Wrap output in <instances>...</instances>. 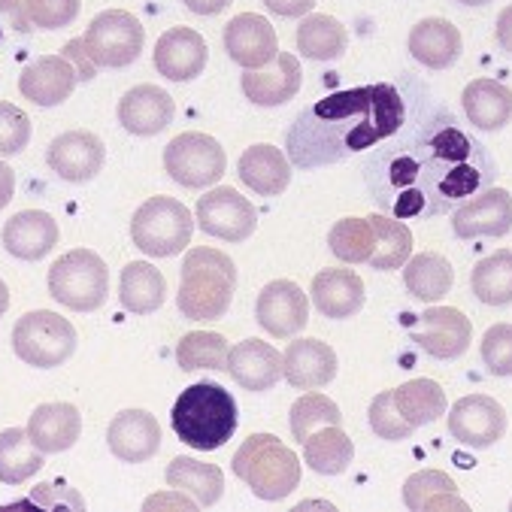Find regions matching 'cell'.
<instances>
[{
    "label": "cell",
    "mask_w": 512,
    "mask_h": 512,
    "mask_svg": "<svg viewBox=\"0 0 512 512\" xmlns=\"http://www.w3.org/2000/svg\"><path fill=\"white\" fill-rule=\"evenodd\" d=\"M452 231L461 240L473 237H506L512 231V194L506 188H488L467 200L452 216Z\"/></svg>",
    "instance_id": "obj_16"
},
{
    "label": "cell",
    "mask_w": 512,
    "mask_h": 512,
    "mask_svg": "<svg viewBox=\"0 0 512 512\" xmlns=\"http://www.w3.org/2000/svg\"><path fill=\"white\" fill-rule=\"evenodd\" d=\"M228 340L213 331H191L176 343V361L182 370H225Z\"/></svg>",
    "instance_id": "obj_39"
},
{
    "label": "cell",
    "mask_w": 512,
    "mask_h": 512,
    "mask_svg": "<svg viewBox=\"0 0 512 512\" xmlns=\"http://www.w3.org/2000/svg\"><path fill=\"white\" fill-rule=\"evenodd\" d=\"M240 179L261 197H276L291 182V161L270 143H255L240 158Z\"/></svg>",
    "instance_id": "obj_29"
},
{
    "label": "cell",
    "mask_w": 512,
    "mask_h": 512,
    "mask_svg": "<svg viewBox=\"0 0 512 512\" xmlns=\"http://www.w3.org/2000/svg\"><path fill=\"white\" fill-rule=\"evenodd\" d=\"M194 16H219L231 7V0H182Z\"/></svg>",
    "instance_id": "obj_53"
},
{
    "label": "cell",
    "mask_w": 512,
    "mask_h": 512,
    "mask_svg": "<svg viewBox=\"0 0 512 512\" xmlns=\"http://www.w3.org/2000/svg\"><path fill=\"white\" fill-rule=\"evenodd\" d=\"M164 170L170 173L173 182L185 188H207L225 176L228 155L216 137L200 134V131H185L167 143Z\"/></svg>",
    "instance_id": "obj_8"
},
{
    "label": "cell",
    "mask_w": 512,
    "mask_h": 512,
    "mask_svg": "<svg viewBox=\"0 0 512 512\" xmlns=\"http://www.w3.org/2000/svg\"><path fill=\"white\" fill-rule=\"evenodd\" d=\"M0 13H4V19L13 25V31L19 34H31L37 31L28 19V0H0Z\"/></svg>",
    "instance_id": "obj_48"
},
{
    "label": "cell",
    "mask_w": 512,
    "mask_h": 512,
    "mask_svg": "<svg viewBox=\"0 0 512 512\" xmlns=\"http://www.w3.org/2000/svg\"><path fill=\"white\" fill-rule=\"evenodd\" d=\"M194 234L191 210L176 197H149L131 219V240L149 258L179 255Z\"/></svg>",
    "instance_id": "obj_6"
},
{
    "label": "cell",
    "mask_w": 512,
    "mask_h": 512,
    "mask_svg": "<svg viewBox=\"0 0 512 512\" xmlns=\"http://www.w3.org/2000/svg\"><path fill=\"white\" fill-rule=\"evenodd\" d=\"M470 288L476 300L485 306H509L512 303V249L491 252L470 273Z\"/></svg>",
    "instance_id": "obj_38"
},
{
    "label": "cell",
    "mask_w": 512,
    "mask_h": 512,
    "mask_svg": "<svg viewBox=\"0 0 512 512\" xmlns=\"http://www.w3.org/2000/svg\"><path fill=\"white\" fill-rule=\"evenodd\" d=\"M461 104L476 131H500L512 122V88L497 79H473L461 94Z\"/></svg>",
    "instance_id": "obj_28"
},
{
    "label": "cell",
    "mask_w": 512,
    "mask_h": 512,
    "mask_svg": "<svg viewBox=\"0 0 512 512\" xmlns=\"http://www.w3.org/2000/svg\"><path fill=\"white\" fill-rule=\"evenodd\" d=\"M231 467L255 497L270 503L285 500L300 485V458L273 434H252L243 440Z\"/></svg>",
    "instance_id": "obj_4"
},
{
    "label": "cell",
    "mask_w": 512,
    "mask_h": 512,
    "mask_svg": "<svg viewBox=\"0 0 512 512\" xmlns=\"http://www.w3.org/2000/svg\"><path fill=\"white\" fill-rule=\"evenodd\" d=\"M282 376L300 391L325 388L337 376V352L325 340H294L282 355Z\"/></svg>",
    "instance_id": "obj_19"
},
{
    "label": "cell",
    "mask_w": 512,
    "mask_h": 512,
    "mask_svg": "<svg viewBox=\"0 0 512 512\" xmlns=\"http://www.w3.org/2000/svg\"><path fill=\"white\" fill-rule=\"evenodd\" d=\"M394 406L413 428L434 425L449 413L446 391L434 379H409L400 388H394Z\"/></svg>",
    "instance_id": "obj_33"
},
{
    "label": "cell",
    "mask_w": 512,
    "mask_h": 512,
    "mask_svg": "<svg viewBox=\"0 0 512 512\" xmlns=\"http://www.w3.org/2000/svg\"><path fill=\"white\" fill-rule=\"evenodd\" d=\"M237 288V267L219 249H191L182 261L176 306L191 322H213L231 310Z\"/></svg>",
    "instance_id": "obj_3"
},
{
    "label": "cell",
    "mask_w": 512,
    "mask_h": 512,
    "mask_svg": "<svg viewBox=\"0 0 512 512\" xmlns=\"http://www.w3.org/2000/svg\"><path fill=\"white\" fill-rule=\"evenodd\" d=\"M494 40L500 43V49H503V52H509V55H512V4H509V7H503V10H500V16H497Z\"/></svg>",
    "instance_id": "obj_52"
},
{
    "label": "cell",
    "mask_w": 512,
    "mask_h": 512,
    "mask_svg": "<svg viewBox=\"0 0 512 512\" xmlns=\"http://www.w3.org/2000/svg\"><path fill=\"white\" fill-rule=\"evenodd\" d=\"M346 46H349V34L334 16L310 13L300 19L297 52L306 55L310 61H337V58H343Z\"/></svg>",
    "instance_id": "obj_34"
},
{
    "label": "cell",
    "mask_w": 512,
    "mask_h": 512,
    "mask_svg": "<svg viewBox=\"0 0 512 512\" xmlns=\"http://www.w3.org/2000/svg\"><path fill=\"white\" fill-rule=\"evenodd\" d=\"M367 219L376 234V246L367 261L373 270H397L413 258V231H409L400 219L379 216V213H373Z\"/></svg>",
    "instance_id": "obj_37"
},
{
    "label": "cell",
    "mask_w": 512,
    "mask_h": 512,
    "mask_svg": "<svg viewBox=\"0 0 512 512\" xmlns=\"http://www.w3.org/2000/svg\"><path fill=\"white\" fill-rule=\"evenodd\" d=\"M264 7L282 19H303V16H310L316 0H264Z\"/></svg>",
    "instance_id": "obj_49"
},
{
    "label": "cell",
    "mask_w": 512,
    "mask_h": 512,
    "mask_svg": "<svg viewBox=\"0 0 512 512\" xmlns=\"http://www.w3.org/2000/svg\"><path fill=\"white\" fill-rule=\"evenodd\" d=\"M403 122L406 100L388 82L334 91L297 116L288 131V152L297 167L343 161L352 152L394 137Z\"/></svg>",
    "instance_id": "obj_1"
},
{
    "label": "cell",
    "mask_w": 512,
    "mask_h": 512,
    "mask_svg": "<svg viewBox=\"0 0 512 512\" xmlns=\"http://www.w3.org/2000/svg\"><path fill=\"white\" fill-rule=\"evenodd\" d=\"M370 428L379 440H409L413 437V425H409L403 416H400V409L394 406V388L391 391H379L373 400H370Z\"/></svg>",
    "instance_id": "obj_42"
},
{
    "label": "cell",
    "mask_w": 512,
    "mask_h": 512,
    "mask_svg": "<svg viewBox=\"0 0 512 512\" xmlns=\"http://www.w3.org/2000/svg\"><path fill=\"white\" fill-rule=\"evenodd\" d=\"M164 297H167V279H164V273L155 264H149V261H131L122 270L119 300H122V306H125L128 313L149 316V313L161 310Z\"/></svg>",
    "instance_id": "obj_30"
},
{
    "label": "cell",
    "mask_w": 512,
    "mask_h": 512,
    "mask_svg": "<svg viewBox=\"0 0 512 512\" xmlns=\"http://www.w3.org/2000/svg\"><path fill=\"white\" fill-rule=\"evenodd\" d=\"M58 222L40 210H22L4 225V246L13 258L40 261L58 246Z\"/></svg>",
    "instance_id": "obj_25"
},
{
    "label": "cell",
    "mask_w": 512,
    "mask_h": 512,
    "mask_svg": "<svg viewBox=\"0 0 512 512\" xmlns=\"http://www.w3.org/2000/svg\"><path fill=\"white\" fill-rule=\"evenodd\" d=\"M464 40L449 19H422L409 31V55L428 70H446L461 58Z\"/></svg>",
    "instance_id": "obj_27"
},
{
    "label": "cell",
    "mask_w": 512,
    "mask_h": 512,
    "mask_svg": "<svg viewBox=\"0 0 512 512\" xmlns=\"http://www.w3.org/2000/svg\"><path fill=\"white\" fill-rule=\"evenodd\" d=\"M82 40L97 67H128L143 52L146 28L128 10H104L91 19Z\"/></svg>",
    "instance_id": "obj_9"
},
{
    "label": "cell",
    "mask_w": 512,
    "mask_h": 512,
    "mask_svg": "<svg viewBox=\"0 0 512 512\" xmlns=\"http://www.w3.org/2000/svg\"><path fill=\"white\" fill-rule=\"evenodd\" d=\"M313 303L328 319H352L364 306V279L343 267L322 270L313 279Z\"/></svg>",
    "instance_id": "obj_26"
},
{
    "label": "cell",
    "mask_w": 512,
    "mask_h": 512,
    "mask_svg": "<svg viewBox=\"0 0 512 512\" xmlns=\"http://www.w3.org/2000/svg\"><path fill=\"white\" fill-rule=\"evenodd\" d=\"M110 452L125 464H143L161 449V425L146 409H122L107 428Z\"/></svg>",
    "instance_id": "obj_18"
},
{
    "label": "cell",
    "mask_w": 512,
    "mask_h": 512,
    "mask_svg": "<svg viewBox=\"0 0 512 512\" xmlns=\"http://www.w3.org/2000/svg\"><path fill=\"white\" fill-rule=\"evenodd\" d=\"M409 340L437 361H455L470 349L473 325L461 310L431 306L428 313L419 316V325L409 328Z\"/></svg>",
    "instance_id": "obj_11"
},
{
    "label": "cell",
    "mask_w": 512,
    "mask_h": 512,
    "mask_svg": "<svg viewBox=\"0 0 512 512\" xmlns=\"http://www.w3.org/2000/svg\"><path fill=\"white\" fill-rule=\"evenodd\" d=\"M82 434V416L73 403H40L31 422H28V437L43 455H58L67 452Z\"/></svg>",
    "instance_id": "obj_24"
},
{
    "label": "cell",
    "mask_w": 512,
    "mask_h": 512,
    "mask_svg": "<svg viewBox=\"0 0 512 512\" xmlns=\"http://www.w3.org/2000/svg\"><path fill=\"white\" fill-rule=\"evenodd\" d=\"M225 370L246 391H270L282 379V352L264 340H243L228 352Z\"/></svg>",
    "instance_id": "obj_23"
},
{
    "label": "cell",
    "mask_w": 512,
    "mask_h": 512,
    "mask_svg": "<svg viewBox=\"0 0 512 512\" xmlns=\"http://www.w3.org/2000/svg\"><path fill=\"white\" fill-rule=\"evenodd\" d=\"M79 16V0H28V19L40 31H58Z\"/></svg>",
    "instance_id": "obj_46"
},
{
    "label": "cell",
    "mask_w": 512,
    "mask_h": 512,
    "mask_svg": "<svg viewBox=\"0 0 512 512\" xmlns=\"http://www.w3.org/2000/svg\"><path fill=\"white\" fill-rule=\"evenodd\" d=\"M167 485L176 491L191 494L200 506H213L225 494V476L216 464L197 461L188 455H179L167 467Z\"/></svg>",
    "instance_id": "obj_32"
},
{
    "label": "cell",
    "mask_w": 512,
    "mask_h": 512,
    "mask_svg": "<svg viewBox=\"0 0 512 512\" xmlns=\"http://www.w3.org/2000/svg\"><path fill=\"white\" fill-rule=\"evenodd\" d=\"M170 422L185 446L197 452H216L234 437L240 425L237 400L219 382H194L176 397Z\"/></svg>",
    "instance_id": "obj_2"
},
{
    "label": "cell",
    "mask_w": 512,
    "mask_h": 512,
    "mask_svg": "<svg viewBox=\"0 0 512 512\" xmlns=\"http://www.w3.org/2000/svg\"><path fill=\"white\" fill-rule=\"evenodd\" d=\"M43 452L31 443L28 431L7 428L0 431V482L4 485H22L43 467Z\"/></svg>",
    "instance_id": "obj_36"
},
{
    "label": "cell",
    "mask_w": 512,
    "mask_h": 512,
    "mask_svg": "<svg viewBox=\"0 0 512 512\" xmlns=\"http://www.w3.org/2000/svg\"><path fill=\"white\" fill-rule=\"evenodd\" d=\"M300 446H303L306 467L319 476H340L349 470V464L355 458V443L349 440V434L340 425H325V428L313 431Z\"/></svg>",
    "instance_id": "obj_31"
},
{
    "label": "cell",
    "mask_w": 512,
    "mask_h": 512,
    "mask_svg": "<svg viewBox=\"0 0 512 512\" xmlns=\"http://www.w3.org/2000/svg\"><path fill=\"white\" fill-rule=\"evenodd\" d=\"M194 222L203 234L225 243H243L258 228V210L234 188H213L197 200Z\"/></svg>",
    "instance_id": "obj_10"
},
{
    "label": "cell",
    "mask_w": 512,
    "mask_h": 512,
    "mask_svg": "<svg viewBox=\"0 0 512 512\" xmlns=\"http://www.w3.org/2000/svg\"><path fill=\"white\" fill-rule=\"evenodd\" d=\"M13 352L31 367H58L76 352V328L52 310L25 313L13 328Z\"/></svg>",
    "instance_id": "obj_7"
},
{
    "label": "cell",
    "mask_w": 512,
    "mask_h": 512,
    "mask_svg": "<svg viewBox=\"0 0 512 512\" xmlns=\"http://www.w3.org/2000/svg\"><path fill=\"white\" fill-rule=\"evenodd\" d=\"M185 509V512H194L197 509V503L194 500H188V494L185 491H176V488H170V494H155V497H149L146 500V509Z\"/></svg>",
    "instance_id": "obj_50"
},
{
    "label": "cell",
    "mask_w": 512,
    "mask_h": 512,
    "mask_svg": "<svg viewBox=\"0 0 512 512\" xmlns=\"http://www.w3.org/2000/svg\"><path fill=\"white\" fill-rule=\"evenodd\" d=\"M49 294L73 313H91L107 303L110 270L91 249H73L61 255L49 270Z\"/></svg>",
    "instance_id": "obj_5"
},
{
    "label": "cell",
    "mask_w": 512,
    "mask_h": 512,
    "mask_svg": "<svg viewBox=\"0 0 512 512\" xmlns=\"http://www.w3.org/2000/svg\"><path fill=\"white\" fill-rule=\"evenodd\" d=\"M303 82V70L300 61L288 52H279L273 64L261 67V70H246L240 85L243 94L252 100L255 107H282L300 91Z\"/></svg>",
    "instance_id": "obj_22"
},
{
    "label": "cell",
    "mask_w": 512,
    "mask_h": 512,
    "mask_svg": "<svg viewBox=\"0 0 512 512\" xmlns=\"http://www.w3.org/2000/svg\"><path fill=\"white\" fill-rule=\"evenodd\" d=\"M46 161L64 182H91L107 161V146L91 131H67L49 143Z\"/></svg>",
    "instance_id": "obj_14"
},
{
    "label": "cell",
    "mask_w": 512,
    "mask_h": 512,
    "mask_svg": "<svg viewBox=\"0 0 512 512\" xmlns=\"http://www.w3.org/2000/svg\"><path fill=\"white\" fill-rule=\"evenodd\" d=\"M176 116V104L173 97L152 82H143L131 91H125V97L119 100V125L134 134V137H155L164 128H170Z\"/></svg>",
    "instance_id": "obj_17"
},
{
    "label": "cell",
    "mask_w": 512,
    "mask_h": 512,
    "mask_svg": "<svg viewBox=\"0 0 512 512\" xmlns=\"http://www.w3.org/2000/svg\"><path fill=\"white\" fill-rule=\"evenodd\" d=\"M482 364L491 376H512V325H491L482 337Z\"/></svg>",
    "instance_id": "obj_44"
},
{
    "label": "cell",
    "mask_w": 512,
    "mask_h": 512,
    "mask_svg": "<svg viewBox=\"0 0 512 512\" xmlns=\"http://www.w3.org/2000/svg\"><path fill=\"white\" fill-rule=\"evenodd\" d=\"M31 143V119L16 104H0V155H19Z\"/></svg>",
    "instance_id": "obj_45"
},
{
    "label": "cell",
    "mask_w": 512,
    "mask_h": 512,
    "mask_svg": "<svg viewBox=\"0 0 512 512\" xmlns=\"http://www.w3.org/2000/svg\"><path fill=\"white\" fill-rule=\"evenodd\" d=\"M76 82V67L64 55H40L22 70L19 91L34 107H58L73 94Z\"/></svg>",
    "instance_id": "obj_20"
},
{
    "label": "cell",
    "mask_w": 512,
    "mask_h": 512,
    "mask_svg": "<svg viewBox=\"0 0 512 512\" xmlns=\"http://www.w3.org/2000/svg\"><path fill=\"white\" fill-rule=\"evenodd\" d=\"M509 509H512V503H509Z\"/></svg>",
    "instance_id": "obj_57"
},
{
    "label": "cell",
    "mask_w": 512,
    "mask_h": 512,
    "mask_svg": "<svg viewBox=\"0 0 512 512\" xmlns=\"http://www.w3.org/2000/svg\"><path fill=\"white\" fill-rule=\"evenodd\" d=\"M61 55L76 67V76H79V82H91L94 76H97V64L91 61V55H88V49H85V40L82 37H76V40H70L64 49H61Z\"/></svg>",
    "instance_id": "obj_47"
},
{
    "label": "cell",
    "mask_w": 512,
    "mask_h": 512,
    "mask_svg": "<svg viewBox=\"0 0 512 512\" xmlns=\"http://www.w3.org/2000/svg\"><path fill=\"white\" fill-rule=\"evenodd\" d=\"M443 509H461V512H467L470 506H467V500L458 497V491H446V494H434V497L425 503L422 512H443Z\"/></svg>",
    "instance_id": "obj_51"
},
{
    "label": "cell",
    "mask_w": 512,
    "mask_h": 512,
    "mask_svg": "<svg viewBox=\"0 0 512 512\" xmlns=\"http://www.w3.org/2000/svg\"><path fill=\"white\" fill-rule=\"evenodd\" d=\"M328 246L343 264L370 261L373 246H376V234H373L370 219H340L328 234Z\"/></svg>",
    "instance_id": "obj_41"
},
{
    "label": "cell",
    "mask_w": 512,
    "mask_h": 512,
    "mask_svg": "<svg viewBox=\"0 0 512 512\" xmlns=\"http://www.w3.org/2000/svg\"><path fill=\"white\" fill-rule=\"evenodd\" d=\"M255 319L270 337H294L310 322V300L291 279H273L261 288Z\"/></svg>",
    "instance_id": "obj_13"
},
{
    "label": "cell",
    "mask_w": 512,
    "mask_h": 512,
    "mask_svg": "<svg viewBox=\"0 0 512 512\" xmlns=\"http://www.w3.org/2000/svg\"><path fill=\"white\" fill-rule=\"evenodd\" d=\"M7 306H10V288H7L4 279H0V316L7 313Z\"/></svg>",
    "instance_id": "obj_55"
},
{
    "label": "cell",
    "mask_w": 512,
    "mask_h": 512,
    "mask_svg": "<svg viewBox=\"0 0 512 512\" xmlns=\"http://www.w3.org/2000/svg\"><path fill=\"white\" fill-rule=\"evenodd\" d=\"M225 52L243 70H261L276 61L279 40L273 25L264 16L240 13L225 25Z\"/></svg>",
    "instance_id": "obj_15"
},
{
    "label": "cell",
    "mask_w": 512,
    "mask_h": 512,
    "mask_svg": "<svg viewBox=\"0 0 512 512\" xmlns=\"http://www.w3.org/2000/svg\"><path fill=\"white\" fill-rule=\"evenodd\" d=\"M449 434L467 449H488L506 434V409L488 394H467L449 409Z\"/></svg>",
    "instance_id": "obj_12"
},
{
    "label": "cell",
    "mask_w": 512,
    "mask_h": 512,
    "mask_svg": "<svg viewBox=\"0 0 512 512\" xmlns=\"http://www.w3.org/2000/svg\"><path fill=\"white\" fill-rule=\"evenodd\" d=\"M452 282H455V270L437 252H425V255L409 258L406 267H403V285H406V291L413 294L416 300H422V303L443 300L452 291Z\"/></svg>",
    "instance_id": "obj_35"
},
{
    "label": "cell",
    "mask_w": 512,
    "mask_h": 512,
    "mask_svg": "<svg viewBox=\"0 0 512 512\" xmlns=\"http://www.w3.org/2000/svg\"><path fill=\"white\" fill-rule=\"evenodd\" d=\"M325 425H343V413L340 406L328 397V394H303L300 400H294L291 406V434L297 443H303L313 431L325 428Z\"/></svg>",
    "instance_id": "obj_40"
},
{
    "label": "cell",
    "mask_w": 512,
    "mask_h": 512,
    "mask_svg": "<svg viewBox=\"0 0 512 512\" xmlns=\"http://www.w3.org/2000/svg\"><path fill=\"white\" fill-rule=\"evenodd\" d=\"M446 491H458V485L452 482L449 473H443V470H419V473H413L403 482V503H406V509L422 512L425 503L434 494H446Z\"/></svg>",
    "instance_id": "obj_43"
},
{
    "label": "cell",
    "mask_w": 512,
    "mask_h": 512,
    "mask_svg": "<svg viewBox=\"0 0 512 512\" xmlns=\"http://www.w3.org/2000/svg\"><path fill=\"white\" fill-rule=\"evenodd\" d=\"M207 67V40L191 28H170L155 43V70L170 82H191Z\"/></svg>",
    "instance_id": "obj_21"
},
{
    "label": "cell",
    "mask_w": 512,
    "mask_h": 512,
    "mask_svg": "<svg viewBox=\"0 0 512 512\" xmlns=\"http://www.w3.org/2000/svg\"><path fill=\"white\" fill-rule=\"evenodd\" d=\"M13 194H16V173L10 164L0 161V210L13 200Z\"/></svg>",
    "instance_id": "obj_54"
},
{
    "label": "cell",
    "mask_w": 512,
    "mask_h": 512,
    "mask_svg": "<svg viewBox=\"0 0 512 512\" xmlns=\"http://www.w3.org/2000/svg\"><path fill=\"white\" fill-rule=\"evenodd\" d=\"M458 4H464V7H485V4H491V0H458Z\"/></svg>",
    "instance_id": "obj_56"
}]
</instances>
